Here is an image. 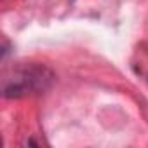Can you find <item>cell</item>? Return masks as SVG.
Masks as SVG:
<instances>
[{"mask_svg":"<svg viewBox=\"0 0 148 148\" xmlns=\"http://www.w3.org/2000/svg\"><path fill=\"white\" fill-rule=\"evenodd\" d=\"M54 75L44 64H26L14 70L12 77L4 82V98H25L40 94L51 87Z\"/></svg>","mask_w":148,"mask_h":148,"instance_id":"6da1fadb","label":"cell"}]
</instances>
